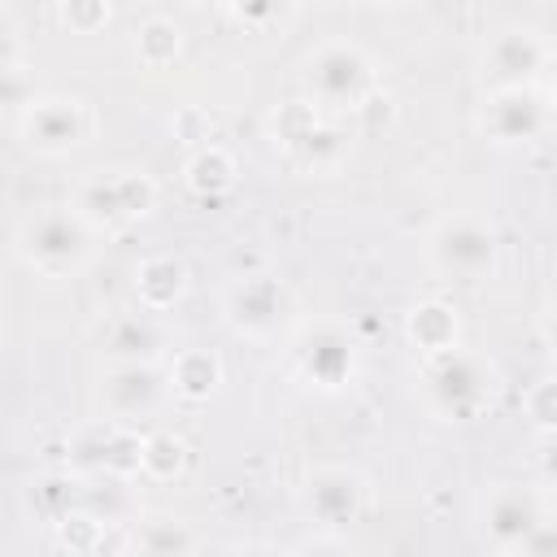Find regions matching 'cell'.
Here are the masks:
<instances>
[{
  "label": "cell",
  "mask_w": 557,
  "mask_h": 557,
  "mask_svg": "<svg viewBox=\"0 0 557 557\" xmlns=\"http://www.w3.org/2000/svg\"><path fill=\"white\" fill-rule=\"evenodd\" d=\"M222 322L252 344L278 339L296 322V296L292 287L270 270H248L222 287Z\"/></svg>",
  "instance_id": "52a82bcc"
},
{
  "label": "cell",
  "mask_w": 557,
  "mask_h": 557,
  "mask_svg": "<svg viewBox=\"0 0 557 557\" xmlns=\"http://www.w3.org/2000/svg\"><path fill=\"white\" fill-rule=\"evenodd\" d=\"M170 400L165 366H100L96 374V409L104 422L135 426L157 418Z\"/></svg>",
  "instance_id": "5bb4252c"
},
{
  "label": "cell",
  "mask_w": 557,
  "mask_h": 557,
  "mask_svg": "<svg viewBox=\"0 0 557 557\" xmlns=\"http://www.w3.org/2000/svg\"><path fill=\"white\" fill-rule=\"evenodd\" d=\"M374 487L357 466L344 461H318L296 483V505L313 522V531H344L370 513Z\"/></svg>",
  "instance_id": "ba28073f"
},
{
  "label": "cell",
  "mask_w": 557,
  "mask_h": 557,
  "mask_svg": "<svg viewBox=\"0 0 557 557\" xmlns=\"http://www.w3.org/2000/svg\"><path fill=\"white\" fill-rule=\"evenodd\" d=\"M548 65H553V44L535 22H500L496 30L483 35L474 57L483 91L548 83Z\"/></svg>",
  "instance_id": "8992f818"
},
{
  "label": "cell",
  "mask_w": 557,
  "mask_h": 557,
  "mask_svg": "<svg viewBox=\"0 0 557 557\" xmlns=\"http://www.w3.org/2000/svg\"><path fill=\"white\" fill-rule=\"evenodd\" d=\"M131 52L144 70H170L183 57V26L170 13H148L131 35Z\"/></svg>",
  "instance_id": "7402d4cb"
},
{
  "label": "cell",
  "mask_w": 557,
  "mask_h": 557,
  "mask_svg": "<svg viewBox=\"0 0 557 557\" xmlns=\"http://www.w3.org/2000/svg\"><path fill=\"white\" fill-rule=\"evenodd\" d=\"M426 265L453 283H483L500 261V231L487 213H444L422 239Z\"/></svg>",
  "instance_id": "5b68a950"
},
{
  "label": "cell",
  "mask_w": 557,
  "mask_h": 557,
  "mask_svg": "<svg viewBox=\"0 0 557 557\" xmlns=\"http://www.w3.org/2000/svg\"><path fill=\"white\" fill-rule=\"evenodd\" d=\"M405 344L418 352V357H435V352H448L461 344V318L448 300L440 296H426V300H413L405 309Z\"/></svg>",
  "instance_id": "d6986e66"
},
{
  "label": "cell",
  "mask_w": 557,
  "mask_h": 557,
  "mask_svg": "<svg viewBox=\"0 0 557 557\" xmlns=\"http://www.w3.org/2000/svg\"><path fill=\"white\" fill-rule=\"evenodd\" d=\"M496 383H500L496 366L483 352L466 348V344H457L448 352H435V357H422V370H418V392H422L426 409L444 422L479 418L492 405Z\"/></svg>",
  "instance_id": "277c9868"
},
{
  "label": "cell",
  "mask_w": 557,
  "mask_h": 557,
  "mask_svg": "<svg viewBox=\"0 0 557 557\" xmlns=\"http://www.w3.org/2000/svg\"><path fill=\"white\" fill-rule=\"evenodd\" d=\"M126 557H135V553H126Z\"/></svg>",
  "instance_id": "d6a6232c"
},
{
  "label": "cell",
  "mask_w": 557,
  "mask_h": 557,
  "mask_svg": "<svg viewBox=\"0 0 557 557\" xmlns=\"http://www.w3.org/2000/svg\"><path fill=\"white\" fill-rule=\"evenodd\" d=\"M287 357H292V370L300 374V383H309L313 392H344L357 379V366H361L352 331L335 318L300 322L292 331Z\"/></svg>",
  "instance_id": "30bf717a"
},
{
  "label": "cell",
  "mask_w": 557,
  "mask_h": 557,
  "mask_svg": "<svg viewBox=\"0 0 557 557\" xmlns=\"http://www.w3.org/2000/svg\"><path fill=\"white\" fill-rule=\"evenodd\" d=\"M187 470V444L170 426H148L139 435V479L148 483H174Z\"/></svg>",
  "instance_id": "cb8c5ba5"
},
{
  "label": "cell",
  "mask_w": 557,
  "mask_h": 557,
  "mask_svg": "<svg viewBox=\"0 0 557 557\" xmlns=\"http://www.w3.org/2000/svg\"><path fill=\"white\" fill-rule=\"evenodd\" d=\"M509 557H557V527H553V518H544Z\"/></svg>",
  "instance_id": "f1b7e54d"
},
{
  "label": "cell",
  "mask_w": 557,
  "mask_h": 557,
  "mask_svg": "<svg viewBox=\"0 0 557 557\" xmlns=\"http://www.w3.org/2000/svg\"><path fill=\"white\" fill-rule=\"evenodd\" d=\"M35 96H39V83H35V74L26 70V61L0 70V113H13V117H17Z\"/></svg>",
  "instance_id": "484cf974"
},
{
  "label": "cell",
  "mask_w": 557,
  "mask_h": 557,
  "mask_svg": "<svg viewBox=\"0 0 557 557\" xmlns=\"http://www.w3.org/2000/svg\"><path fill=\"white\" fill-rule=\"evenodd\" d=\"M52 557H109V553H104V540H100V544H57Z\"/></svg>",
  "instance_id": "4dcf8cb0"
},
{
  "label": "cell",
  "mask_w": 557,
  "mask_h": 557,
  "mask_svg": "<svg viewBox=\"0 0 557 557\" xmlns=\"http://www.w3.org/2000/svg\"><path fill=\"white\" fill-rule=\"evenodd\" d=\"M187 287H191L187 265H183L178 257H170V252H148V257H139L135 270H131L135 305L148 309V313H157V318H165V313L187 296Z\"/></svg>",
  "instance_id": "ac0fdd59"
},
{
  "label": "cell",
  "mask_w": 557,
  "mask_h": 557,
  "mask_svg": "<svg viewBox=\"0 0 557 557\" xmlns=\"http://www.w3.org/2000/svg\"><path fill=\"white\" fill-rule=\"evenodd\" d=\"M57 17H61L74 35H96V30L113 17V9H109V4H61Z\"/></svg>",
  "instance_id": "83f0119b"
},
{
  "label": "cell",
  "mask_w": 557,
  "mask_h": 557,
  "mask_svg": "<svg viewBox=\"0 0 557 557\" xmlns=\"http://www.w3.org/2000/svg\"><path fill=\"white\" fill-rule=\"evenodd\" d=\"M522 413H527V422H531V431H535L540 440L553 435V426H557V383H553V374H544V379H535V383L527 387Z\"/></svg>",
  "instance_id": "d4e9b609"
},
{
  "label": "cell",
  "mask_w": 557,
  "mask_h": 557,
  "mask_svg": "<svg viewBox=\"0 0 557 557\" xmlns=\"http://www.w3.org/2000/svg\"><path fill=\"white\" fill-rule=\"evenodd\" d=\"M165 383H170V396H178L187 405H205L222 392L226 366L213 348H178L165 357Z\"/></svg>",
  "instance_id": "ffe728a7"
},
{
  "label": "cell",
  "mask_w": 557,
  "mask_h": 557,
  "mask_svg": "<svg viewBox=\"0 0 557 557\" xmlns=\"http://www.w3.org/2000/svg\"><path fill=\"white\" fill-rule=\"evenodd\" d=\"M383 74L370 48H361L348 35H326L300 57V100L326 117L357 113L374 100Z\"/></svg>",
  "instance_id": "6da1fadb"
},
{
  "label": "cell",
  "mask_w": 557,
  "mask_h": 557,
  "mask_svg": "<svg viewBox=\"0 0 557 557\" xmlns=\"http://www.w3.org/2000/svg\"><path fill=\"white\" fill-rule=\"evenodd\" d=\"M544 518H553V505H548V487H531V483H487L479 492V505H474V522H479V535L483 544H492L500 557H509Z\"/></svg>",
  "instance_id": "8fae6325"
},
{
  "label": "cell",
  "mask_w": 557,
  "mask_h": 557,
  "mask_svg": "<svg viewBox=\"0 0 557 557\" xmlns=\"http://www.w3.org/2000/svg\"><path fill=\"white\" fill-rule=\"evenodd\" d=\"M239 183V161L222 144H200L183 165V187L200 200H218Z\"/></svg>",
  "instance_id": "44dd1931"
},
{
  "label": "cell",
  "mask_w": 557,
  "mask_h": 557,
  "mask_svg": "<svg viewBox=\"0 0 557 557\" xmlns=\"http://www.w3.org/2000/svg\"><path fill=\"white\" fill-rule=\"evenodd\" d=\"M274 144L287 152L292 165L309 174H335L348 157V135L339 117H326L305 100H292L274 113Z\"/></svg>",
  "instance_id": "4fadbf2b"
},
{
  "label": "cell",
  "mask_w": 557,
  "mask_h": 557,
  "mask_svg": "<svg viewBox=\"0 0 557 557\" xmlns=\"http://www.w3.org/2000/svg\"><path fill=\"white\" fill-rule=\"evenodd\" d=\"M65 205L96 235H113V231H126V226L144 222L157 209V178L144 165H126V161L96 165V170L78 174Z\"/></svg>",
  "instance_id": "3957f363"
},
{
  "label": "cell",
  "mask_w": 557,
  "mask_h": 557,
  "mask_svg": "<svg viewBox=\"0 0 557 557\" xmlns=\"http://www.w3.org/2000/svg\"><path fill=\"white\" fill-rule=\"evenodd\" d=\"M13 252L39 278H78L96 261L100 235L70 205H39L17 222Z\"/></svg>",
  "instance_id": "7a4b0ae2"
},
{
  "label": "cell",
  "mask_w": 557,
  "mask_h": 557,
  "mask_svg": "<svg viewBox=\"0 0 557 557\" xmlns=\"http://www.w3.org/2000/svg\"><path fill=\"white\" fill-rule=\"evenodd\" d=\"M170 352H174V344H170L165 318H157V313H148L139 305L100 322V357H104V366H165Z\"/></svg>",
  "instance_id": "2e32d148"
},
{
  "label": "cell",
  "mask_w": 557,
  "mask_h": 557,
  "mask_svg": "<svg viewBox=\"0 0 557 557\" xmlns=\"http://www.w3.org/2000/svg\"><path fill=\"white\" fill-rule=\"evenodd\" d=\"M26 509L48 522V527H61L70 513H78V479L70 470H48V474H35L26 483Z\"/></svg>",
  "instance_id": "603a6c76"
},
{
  "label": "cell",
  "mask_w": 557,
  "mask_h": 557,
  "mask_svg": "<svg viewBox=\"0 0 557 557\" xmlns=\"http://www.w3.org/2000/svg\"><path fill=\"white\" fill-rule=\"evenodd\" d=\"M283 557H361V548L344 531H309L292 548H283Z\"/></svg>",
  "instance_id": "4316f807"
},
{
  "label": "cell",
  "mask_w": 557,
  "mask_h": 557,
  "mask_svg": "<svg viewBox=\"0 0 557 557\" xmlns=\"http://www.w3.org/2000/svg\"><path fill=\"white\" fill-rule=\"evenodd\" d=\"M553 126V87L531 83V87H505V91H483L479 104V135L496 148H531L548 135Z\"/></svg>",
  "instance_id": "7c38bea8"
},
{
  "label": "cell",
  "mask_w": 557,
  "mask_h": 557,
  "mask_svg": "<svg viewBox=\"0 0 557 557\" xmlns=\"http://www.w3.org/2000/svg\"><path fill=\"white\" fill-rule=\"evenodd\" d=\"M22 61V44H17V35L0 22V70H9V65H17Z\"/></svg>",
  "instance_id": "f546056e"
},
{
  "label": "cell",
  "mask_w": 557,
  "mask_h": 557,
  "mask_svg": "<svg viewBox=\"0 0 557 557\" xmlns=\"http://www.w3.org/2000/svg\"><path fill=\"white\" fill-rule=\"evenodd\" d=\"M139 435L135 426H117L104 418H91L70 435V474L91 479V474H117V479H139Z\"/></svg>",
  "instance_id": "9a60e30c"
},
{
  "label": "cell",
  "mask_w": 557,
  "mask_h": 557,
  "mask_svg": "<svg viewBox=\"0 0 557 557\" xmlns=\"http://www.w3.org/2000/svg\"><path fill=\"white\" fill-rule=\"evenodd\" d=\"M131 553L135 557H196L200 531L170 509H139L131 522Z\"/></svg>",
  "instance_id": "e0dca14e"
},
{
  "label": "cell",
  "mask_w": 557,
  "mask_h": 557,
  "mask_svg": "<svg viewBox=\"0 0 557 557\" xmlns=\"http://www.w3.org/2000/svg\"><path fill=\"white\" fill-rule=\"evenodd\" d=\"M226 557H283V553L270 548V544H239V548H231Z\"/></svg>",
  "instance_id": "1f68e13d"
},
{
  "label": "cell",
  "mask_w": 557,
  "mask_h": 557,
  "mask_svg": "<svg viewBox=\"0 0 557 557\" xmlns=\"http://www.w3.org/2000/svg\"><path fill=\"white\" fill-rule=\"evenodd\" d=\"M17 139L35 157H70L96 135V113L83 96L70 91H39L17 117Z\"/></svg>",
  "instance_id": "9c48e42d"
}]
</instances>
